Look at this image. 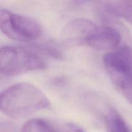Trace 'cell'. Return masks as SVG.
<instances>
[{
	"instance_id": "6da1fadb",
	"label": "cell",
	"mask_w": 132,
	"mask_h": 132,
	"mask_svg": "<svg viewBox=\"0 0 132 132\" xmlns=\"http://www.w3.org/2000/svg\"><path fill=\"white\" fill-rule=\"evenodd\" d=\"M50 103L45 94L32 84L19 82L2 92L0 108L12 118H23L49 107Z\"/></svg>"
},
{
	"instance_id": "7a4b0ae2",
	"label": "cell",
	"mask_w": 132,
	"mask_h": 132,
	"mask_svg": "<svg viewBox=\"0 0 132 132\" xmlns=\"http://www.w3.org/2000/svg\"><path fill=\"white\" fill-rule=\"evenodd\" d=\"M46 67L45 61L33 52L18 46H3L0 49V72L13 77Z\"/></svg>"
},
{
	"instance_id": "3957f363",
	"label": "cell",
	"mask_w": 132,
	"mask_h": 132,
	"mask_svg": "<svg viewBox=\"0 0 132 132\" xmlns=\"http://www.w3.org/2000/svg\"><path fill=\"white\" fill-rule=\"evenodd\" d=\"M0 28L5 36L18 41H34L42 34L41 25L36 20L6 9L0 11Z\"/></svg>"
},
{
	"instance_id": "277c9868",
	"label": "cell",
	"mask_w": 132,
	"mask_h": 132,
	"mask_svg": "<svg viewBox=\"0 0 132 132\" xmlns=\"http://www.w3.org/2000/svg\"><path fill=\"white\" fill-rule=\"evenodd\" d=\"M103 64L116 87L132 75V46L125 44L103 57Z\"/></svg>"
},
{
	"instance_id": "5b68a950",
	"label": "cell",
	"mask_w": 132,
	"mask_h": 132,
	"mask_svg": "<svg viewBox=\"0 0 132 132\" xmlns=\"http://www.w3.org/2000/svg\"><path fill=\"white\" fill-rule=\"evenodd\" d=\"M97 27V24L89 19H73L64 26L62 30L61 37L64 42L70 45H86Z\"/></svg>"
},
{
	"instance_id": "8992f818",
	"label": "cell",
	"mask_w": 132,
	"mask_h": 132,
	"mask_svg": "<svg viewBox=\"0 0 132 132\" xmlns=\"http://www.w3.org/2000/svg\"><path fill=\"white\" fill-rule=\"evenodd\" d=\"M122 36L118 29L110 25H98L87 45L99 50L111 49L119 46Z\"/></svg>"
},
{
	"instance_id": "52a82bcc",
	"label": "cell",
	"mask_w": 132,
	"mask_h": 132,
	"mask_svg": "<svg viewBox=\"0 0 132 132\" xmlns=\"http://www.w3.org/2000/svg\"><path fill=\"white\" fill-rule=\"evenodd\" d=\"M103 9L107 14L121 17L132 24V1L103 2Z\"/></svg>"
},
{
	"instance_id": "ba28073f",
	"label": "cell",
	"mask_w": 132,
	"mask_h": 132,
	"mask_svg": "<svg viewBox=\"0 0 132 132\" xmlns=\"http://www.w3.org/2000/svg\"><path fill=\"white\" fill-rule=\"evenodd\" d=\"M104 122L108 132H131L123 118L115 110L107 111Z\"/></svg>"
},
{
	"instance_id": "9c48e42d",
	"label": "cell",
	"mask_w": 132,
	"mask_h": 132,
	"mask_svg": "<svg viewBox=\"0 0 132 132\" xmlns=\"http://www.w3.org/2000/svg\"><path fill=\"white\" fill-rule=\"evenodd\" d=\"M21 132H58L55 128L45 120L32 119L24 123Z\"/></svg>"
},
{
	"instance_id": "30bf717a",
	"label": "cell",
	"mask_w": 132,
	"mask_h": 132,
	"mask_svg": "<svg viewBox=\"0 0 132 132\" xmlns=\"http://www.w3.org/2000/svg\"><path fill=\"white\" fill-rule=\"evenodd\" d=\"M117 88L132 105V75L122 82Z\"/></svg>"
},
{
	"instance_id": "8fae6325",
	"label": "cell",
	"mask_w": 132,
	"mask_h": 132,
	"mask_svg": "<svg viewBox=\"0 0 132 132\" xmlns=\"http://www.w3.org/2000/svg\"><path fill=\"white\" fill-rule=\"evenodd\" d=\"M62 132H85L84 130L76 124L69 122L64 125Z\"/></svg>"
},
{
	"instance_id": "7c38bea8",
	"label": "cell",
	"mask_w": 132,
	"mask_h": 132,
	"mask_svg": "<svg viewBox=\"0 0 132 132\" xmlns=\"http://www.w3.org/2000/svg\"><path fill=\"white\" fill-rule=\"evenodd\" d=\"M1 132H14V128L10 123H2L1 125Z\"/></svg>"
}]
</instances>
